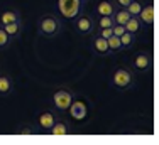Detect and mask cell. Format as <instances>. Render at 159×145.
<instances>
[{
	"label": "cell",
	"instance_id": "1",
	"mask_svg": "<svg viewBox=\"0 0 159 145\" xmlns=\"http://www.w3.org/2000/svg\"><path fill=\"white\" fill-rule=\"evenodd\" d=\"M61 30H63V22H61V19L54 14H44V15H41L39 20H37V32L43 37L52 39V37H56L58 34H61Z\"/></svg>",
	"mask_w": 159,
	"mask_h": 145
},
{
	"label": "cell",
	"instance_id": "2",
	"mask_svg": "<svg viewBox=\"0 0 159 145\" xmlns=\"http://www.w3.org/2000/svg\"><path fill=\"white\" fill-rule=\"evenodd\" d=\"M75 100V93L68 86H59L51 94V106L58 113H66L71 101Z\"/></svg>",
	"mask_w": 159,
	"mask_h": 145
},
{
	"label": "cell",
	"instance_id": "3",
	"mask_svg": "<svg viewBox=\"0 0 159 145\" xmlns=\"http://www.w3.org/2000/svg\"><path fill=\"white\" fill-rule=\"evenodd\" d=\"M110 83L113 88L120 91H125V90H130L134 88L135 85V74H134V69H129V68H117L115 71L112 72V78H110Z\"/></svg>",
	"mask_w": 159,
	"mask_h": 145
},
{
	"label": "cell",
	"instance_id": "4",
	"mask_svg": "<svg viewBox=\"0 0 159 145\" xmlns=\"http://www.w3.org/2000/svg\"><path fill=\"white\" fill-rule=\"evenodd\" d=\"M56 9L59 15L66 20H73L78 14H81V0H56Z\"/></svg>",
	"mask_w": 159,
	"mask_h": 145
},
{
	"label": "cell",
	"instance_id": "5",
	"mask_svg": "<svg viewBox=\"0 0 159 145\" xmlns=\"http://www.w3.org/2000/svg\"><path fill=\"white\" fill-rule=\"evenodd\" d=\"M75 20V30L81 36H88V34H93L95 32V19L88 14H78L76 17L73 19Z\"/></svg>",
	"mask_w": 159,
	"mask_h": 145
},
{
	"label": "cell",
	"instance_id": "6",
	"mask_svg": "<svg viewBox=\"0 0 159 145\" xmlns=\"http://www.w3.org/2000/svg\"><path fill=\"white\" fill-rule=\"evenodd\" d=\"M58 112H54V110H44V112H41L39 115L36 116V125H37V130L41 132H48L49 128L54 125V121L58 120Z\"/></svg>",
	"mask_w": 159,
	"mask_h": 145
},
{
	"label": "cell",
	"instance_id": "7",
	"mask_svg": "<svg viewBox=\"0 0 159 145\" xmlns=\"http://www.w3.org/2000/svg\"><path fill=\"white\" fill-rule=\"evenodd\" d=\"M132 68H134V71H139V72L151 71V68H152V56L144 51L135 54L134 59H132Z\"/></svg>",
	"mask_w": 159,
	"mask_h": 145
},
{
	"label": "cell",
	"instance_id": "8",
	"mask_svg": "<svg viewBox=\"0 0 159 145\" xmlns=\"http://www.w3.org/2000/svg\"><path fill=\"white\" fill-rule=\"evenodd\" d=\"M68 113L73 120H85L86 115H88V106L81 100H73L70 108H68Z\"/></svg>",
	"mask_w": 159,
	"mask_h": 145
},
{
	"label": "cell",
	"instance_id": "9",
	"mask_svg": "<svg viewBox=\"0 0 159 145\" xmlns=\"http://www.w3.org/2000/svg\"><path fill=\"white\" fill-rule=\"evenodd\" d=\"M49 135H54V137H64V135H70L71 133V125L68 120H64V118L58 116V120L54 121V125H52L51 128H49Z\"/></svg>",
	"mask_w": 159,
	"mask_h": 145
},
{
	"label": "cell",
	"instance_id": "10",
	"mask_svg": "<svg viewBox=\"0 0 159 145\" xmlns=\"http://www.w3.org/2000/svg\"><path fill=\"white\" fill-rule=\"evenodd\" d=\"M139 20L142 22V25L151 27L154 24V19H156V12H154V5L152 2H147L146 5H142V10L139 12Z\"/></svg>",
	"mask_w": 159,
	"mask_h": 145
},
{
	"label": "cell",
	"instance_id": "11",
	"mask_svg": "<svg viewBox=\"0 0 159 145\" xmlns=\"http://www.w3.org/2000/svg\"><path fill=\"white\" fill-rule=\"evenodd\" d=\"M115 10H117V5L113 0H100L95 5V14L98 17H102V15H113Z\"/></svg>",
	"mask_w": 159,
	"mask_h": 145
},
{
	"label": "cell",
	"instance_id": "12",
	"mask_svg": "<svg viewBox=\"0 0 159 145\" xmlns=\"http://www.w3.org/2000/svg\"><path fill=\"white\" fill-rule=\"evenodd\" d=\"M92 49L97 56H110V51H108V44L107 39H103L102 36H95L92 41Z\"/></svg>",
	"mask_w": 159,
	"mask_h": 145
},
{
	"label": "cell",
	"instance_id": "13",
	"mask_svg": "<svg viewBox=\"0 0 159 145\" xmlns=\"http://www.w3.org/2000/svg\"><path fill=\"white\" fill-rule=\"evenodd\" d=\"M14 91V81L9 74H0V96H10Z\"/></svg>",
	"mask_w": 159,
	"mask_h": 145
},
{
	"label": "cell",
	"instance_id": "14",
	"mask_svg": "<svg viewBox=\"0 0 159 145\" xmlns=\"http://www.w3.org/2000/svg\"><path fill=\"white\" fill-rule=\"evenodd\" d=\"M2 27L12 39H16V37H19L22 34V30H24V22H22V19H20V20H16V22H10V24H7V25H2Z\"/></svg>",
	"mask_w": 159,
	"mask_h": 145
},
{
	"label": "cell",
	"instance_id": "15",
	"mask_svg": "<svg viewBox=\"0 0 159 145\" xmlns=\"http://www.w3.org/2000/svg\"><path fill=\"white\" fill-rule=\"evenodd\" d=\"M20 14H19V10L16 9H10V10H3L2 14H0V25H7L10 24V22H16V20H20Z\"/></svg>",
	"mask_w": 159,
	"mask_h": 145
},
{
	"label": "cell",
	"instance_id": "16",
	"mask_svg": "<svg viewBox=\"0 0 159 145\" xmlns=\"http://www.w3.org/2000/svg\"><path fill=\"white\" fill-rule=\"evenodd\" d=\"M125 30H129V32H132V34H135V36H137V34L142 30V22L139 20V17L130 15V19L125 22Z\"/></svg>",
	"mask_w": 159,
	"mask_h": 145
},
{
	"label": "cell",
	"instance_id": "17",
	"mask_svg": "<svg viewBox=\"0 0 159 145\" xmlns=\"http://www.w3.org/2000/svg\"><path fill=\"white\" fill-rule=\"evenodd\" d=\"M113 20H115V24H120V25H125V22L130 19V14H129L127 9H122V7H119V9L113 12Z\"/></svg>",
	"mask_w": 159,
	"mask_h": 145
},
{
	"label": "cell",
	"instance_id": "18",
	"mask_svg": "<svg viewBox=\"0 0 159 145\" xmlns=\"http://www.w3.org/2000/svg\"><path fill=\"white\" fill-rule=\"evenodd\" d=\"M107 44H108V51H110V54H115V52H122V44H120V39L117 36H112L107 39Z\"/></svg>",
	"mask_w": 159,
	"mask_h": 145
},
{
	"label": "cell",
	"instance_id": "19",
	"mask_svg": "<svg viewBox=\"0 0 159 145\" xmlns=\"http://www.w3.org/2000/svg\"><path fill=\"white\" fill-rule=\"evenodd\" d=\"M115 25V20H113L112 15H102L98 17V22H95V27L97 29H105V27H113ZM95 29V30H97Z\"/></svg>",
	"mask_w": 159,
	"mask_h": 145
},
{
	"label": "cell",
	"instance_id": "20",
	"mask_svg": "<svg viewBox=\"0 0 159 145\" xmlns=\"http://www.w3.org/2000/svg\"><path fill=\"white\" fill-rule=\"evenodd\" d=\"M119 39H120V44H122V49H129L130 46H134V42H135V34L125 30Z\"/></svg>",
	"mask_w": 159,
	"mask_h": 145
},
{
	"label": "cell",
	"instance_id": "21",
	"mask_svg": "<svg viewBox=\"0 0 159 145\" xmlns=\"http://www.w3.org/2000/svg\"><path fill=\"white\" fill-rule=\"evenodd\" d=\"M36 133H39V130L34 125H20L16 130V135H36Z\"/></svg>",
	"mask_w": 159,
	"mask_h": 145
},
{
	"label": "cell",
	"instance_id": "22",
	"mask_svg": "<svg viewBox=\"0 0 159 145\" xmlns=\"http://www.w3.org/2000/svg\"><path fill=\"white\" fill-rule=\"evenodd\" d=\"M142 5H144V3L141 2V0H132V2L127 5V10H129V14H130V15H134V17H137V15H139V12L142 10Z\"/></svg>",
	"mask_w": 159,
	"mask_h": 145
},
{
	"label": "cell",
	"instance_id": "23",
	"mask_svg": "<svg viewBox=\"0 0 159 145\" xmlns=\"http://www.w3.org/2000/svg\"><path fill=\"white\" fill-rule=\"evenodd\" d=\"M10 42H12V37L9 36V34L3 30V27L0 25V49H5V47H9Z\"/></svg>",
	"mask_w": 159,
	"mask_h": 145
},
{
	"label": "cell",
	"instance_id": "24",
	"mask_svg": "<svg viewBox=\"0 0 159 145\" xmlns=\"http://www.w3.org/2000/svg\"><path fill=\"white\" fill-rule=\"evenodd\" d=\"M112 32H113V36H117V37H120L124 32H125V25H120V24H115L112 27Z\"/></svg>",
	"mask_w": 159,
	"mask_h": 145
},
{
	"label": "cell",
	"instance_id": "25",
	"mask_svg": "<svg viewBox=\"0 0 159 145\" xmlns=\"http://www.w3.org/2000/svg\"><path fill=\"white\" fill-rule=\"evenodd\" d=\"M98 30V36H102L103 39H108V37L112 36V27H105V29H97Z\"/></svg>",
	"mask_w": 159,
	"mask_h": 145
},
{
	"label": "cell",
	"instance_id": "26",
	"mask_svg": "<svg viewBox=\"0 0 159 145\" xmlns=\"http://www.w3.org/2000/svg\"><path fill=\"white\" fill-rule=\"evenodd\" d=\"M117 7H122V9H127V5L132 2V0H113Z\"/></svg>",
	"mask_w": 159,
	"mask_h": 145
},
{
	"label": "cell",
	"instance_id": "27",
	"mask_svg": "<svg viewBox=\"0 0 159 145\" xmlns=\"http://www.w3.org/2000/svg\"><path fill=\"white\" fill-rule=\"evenodd\" d=\"M88 2H92V0H81V3L85 5V3H88Z\"/></svg>",
	"mask_w": 159,
	"mask_h": 145
}]
</instances>
